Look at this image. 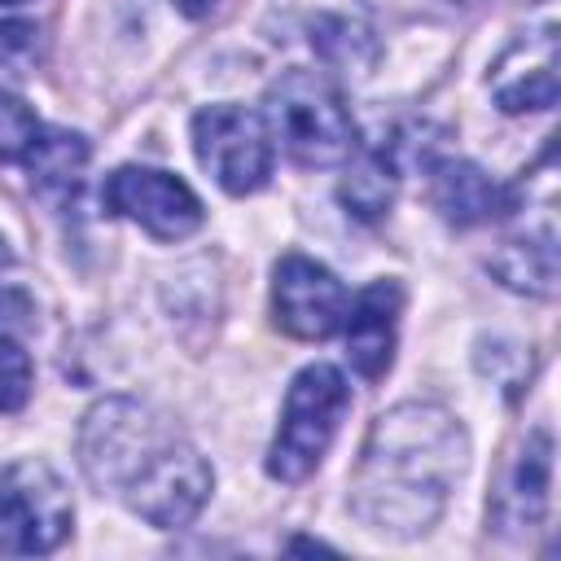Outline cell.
Returning <instances> with one entry per match:
<instances>
[{
    "mask_svg": "<svg viewBox=\"0 0 561 561\" xmlns=\"http://www.w3.org/2000/svg\"><path fill=\"white\" fill-rule=\"evenodd\" d=\"M491 96L504 114L548 110L557 101V26L526 31L500 53L491 70Z\"/></svg>",
    "mask_w": 561,
    "mask_h": 561,
    "instance_id": "obj_10",
    "label": "cell"
},
{
    "mask_svg": "<svg viewBox=\"0 0 561 561\" xmlns=\"http://www.w3.org/2000/svg\"><path fill=\"white\" fill-rule=\"evenodd\" d=\"M31 399V359L18 342L0 337V412H18Z\"/></svg>",
    "mask_w": 561,
    "mask_h": 561,
    "instance_id": "obj_18",
    "label": "cell"
},
{
    "mask_svg": "<svg viewBox=\"0 0 561 561\" xmlns=\"http://www.w3.org/2000/svg\"><path fill=\"white\" fill-rule=\"evenodd\" d=\"M548 486H552V434L535 430V434H526V443L495 495V508H491L495 526L513 530V535L535 530L548 513Z\"/></svg>",
    "mask_w": 561,
    "mask_h": 561,
    "instance_id": "obj_12",
    "label": "cell"
},
{
    "mask_svg": "<svg viewBox=\"0 0 561 561\" xmlns=\"http://www.w3.org/2000/svg\"><path fill=\"white\" fill-rule=\"evenodd\" d=\"M26 171L44 197H70L88 171V140L79 131H61V127L39 131L35 145L26 149Z\"/></svg>",
    "mask_w": 561,
    "mask_h": 561,
    "instance_id": "obj_14",
    "label": "cell"
},
{
    "mask_svg": "<svg viewBox=\"0 0 561 561\" xmlns=\"http://www.w3.org/2000/svg\"><path fill=\"white\" fill-rule=\"evenodd\" d=\"M285 26L342 75L364 79L377 66V31L359 0H285Z\"/></svg>",
    "mask_w": 561,
    "mask_h": 561,
    "instance_id": "obj_8",
    "label": "cell"
},
{
    "mask_svg": "<svg viewBox=\"0 0 561 561\" xmlns=\"http://www.w3.org/2000/svg\"><path fill=\"white\" fill-rule=\"evenodd\" d=\"M272 311L289 337L320 342L337 333L346 316V289L324 263L307 254H285L272 272Z\"/></svg>",
    "mask_w": 561,
    "mask_h": 561,
    "instance_id": "obj_9",
    "label": "cell"
},
{
    "mask_svg": "<svg viewBox=\"0 0 561 561\" xmlns=\"http://www.w3.org/2000/svg\"><path fill=\"white\" fill-rule=\"evenodd\" d=\"M491 272L517 289V294H535L548 298L557 289V232L543 228L535 237H513L500 245V254L491 259Z\"/></svg>",
    "mask_w": 561,
    "mask_h": 561,
    "instance_id": "obj_15",
    "label": "cell"
},
{
    "mask_svg": "<svg viewBox=\"0 0 561 561\" xmlns=\"http://www.w3.org/2000/svg\"><path fill=\"white\" fill-rule=\"evenodd\" d=\"M456 4H473V0H456Z\"/></svg>",
    "mask_w": 561,
    "mask_h": 561,
    "instance_id": "obj_22",
    "label": "cell"
},
{
    "mask_svg": "<svg viewBox=\"0 0 561 561\" xmlns=\"http://www.w3.org/2000/svg\"><path fill=\"white\" fill-rule=\"evenodd\" d=\"M171 4H175L180 13H188V18H206V13H210L219 0H171Z\"/></svg>",
    "mask_w": 561,
    "mask_h": 561,
    "instance_id": "obj_20",
    "label": "cell"
},
{
    "mask_svg": "<svg viewBox=\"0 0 561 561\" xmlns=\"http://www.w3.org/2000/svg\"><path fill=\"white\" fill-rule=\"evenodd\" d=\"M346 408H351V386L333 364L302 368L285 394L280 430L267 451V473L280 482H302L324 460Z\"/></svg>",
    "mask_w": 561,
    "mask_h": 561,
    "instance_id": "obj_4",
    "label": "cell"
},
{
    "mask_svg": "<svg viewBox=\"0 0 561 561\" xmlns=\"http://www.w3.org/2000/svg\"><path fill=\"white\" fill-rule=\"evenodd\" d=\"M79 465L101 495H118L158 530L188 526L215 486L206 456L175 421L127 394L88 408L79 425Z\"/></svg>",
    "mask_w": 561,
    "mask_h": 561,
    "instance_id": "obj_1",
    "label": "cell"
},
{
    "mask_svg": "<svg viewBox=\"0 0 561 561\" xmlns=\"http://www.w3.org/2000/svg\"><path fill=\"white\" fill-rule=\"evenodd\" d=\"M394 162H390V153H386V145H377V149H364L351 167H346V175H342V184H337V197L351 206V215H359V219H377V215H386V206H390V197H394Z\"/></svg>",
    "mask_w": 561,
    "mask_h": 561,
    "instance_id": "obj_16",
    "label": "cell"
},
{
    "mask_svg": "<svg viewBox=\"0 0 561 561\" xmlns=\"http://www.w3.org/2000/svg\"><path fill=\"white\" fill-rule=\"evenodd\" d=\"M465 460L469 438L447 408L399 403L368 430L351 478V513L377 535H425L443 517Z\"/></svg>",
    "mask_w": 561,
    "mask_h": 561,
    "instance_id": "obj_2",
    "label": "cell"
},
{
    "mask_svg": "<svg viewBox=\"0 0 561 561\" xmlns=\"http://www.w3.org/2000/svg\"><path fill=\"white\" fill-rule=\"evenodd\" d=\"M193 149L210 180L241 197L267 184L272 175V136L254 110L241 105H210L193 118Z\"/></svg>",
    "mask_w": 561,
    "mask_h": 561,
    "instance_id": "obj_6",
    "label": "cell"
},
{
    "mask_svg": "<svg viewBox=\"0 0 561 561\" xmlns=\"http://www.w3.org/2000/svg\"><path fill=\"white\" fill-rule=\"evenodd\" d=\"M0 4H22V0H0Z\"/></svg>",
    "mask_w": 561,
    "mask_h": 561,
    "instance_id": "obj_21",
    "label": "cell"
},
{
    "mask_svg": "<svg viewBox=\"0 0 561 561\" xmlns=\"http://www.w3.org/2000/svg\"><path fill=\"white\" fill-rule=\"evenodd\" d=\"M434 206L443 210L447 224L469 228V224H486L500 210H508L504 188L473 162H438L434 167Z\"/></svg>",
    "mask_w": 561,
    "mask_h": 561,
    "instance_id": "obj_13",
    "label": "cell"
},
{
    "mask_svg": "<svg viewBox=\"0 0 561 561\" xmlns=\"http://www.w3.org/2000/svg\"><path fill=\"white\" fill-rule=\"evenodd\" d=\"M35 136H39V123H35L31 105L22 96H13V92H0V162L26 158Z\"/></svg>",
    "mask_w": 561,
    "mask_h": 561,
    "instance_id": "obj_17",
    "label": "cell"
},
{
    "mask_svg": "<svg viewBox=\"0 0 561 561\" xmlns=\"http://www.w3.org/2000/svg\"><path fill=\"white\" fill-rule=\"evenodd\" d=\"M39 53V26L35 22H0V66L26 70Z\"/></svg>",
    "mask_w": 561,
    "mask_h": 561,
    "instance_id": "obj_19",
    "label": "cell"
},
{
    "mask_svg": "<svg viewBox=\"0 0 561 561\" xmlns=\"http://www.w3.org/2000/svg\"><path fill=\"white\" fill-rule=\"evenodd\" d=\"M101 202L105 210L140 224L158 241H180L202 224L197 193L180 175L158 171V167H118L101 184Z\"/></svg>",
    "mask_w": 561,
    "mask_h": 561,
    "instance_id": "obj_7",
    "label": "cell"
},
{
    "mask_svg": "<svg viewBox=\"0 0 561 561\" xmlns=\"http://www.w3.org/2000/svg\"><path fill=\"white\" fill-rule=\"evenodd\" d=\"M263 123L267 136H276L280 149L302 167H333L355 149L346 101L320 70L280 75L263 96Z\"/></svg>",
    "mask_w": 561,
    "mask_h": 561,
    "instance_id": "obj_3",
    "label": "cell"
},
{
    "mask_svg": "<svg viewBox=\"0 0 561 561\" xmlns=\"http://www.w3.org/2000/svg\"><path fill=\"white\" fill-rule=\"evenodd\" d=\"M399 307H403V289L394 280H373L368 289H359V298L342 316L346 320V359L364 381L386 377V368L394 359Z\"/></svg>",
    "mask_w": 561,
    "mask_h": 561,
    "instance_id": "obj_11",
    "label": "cell"
},
{
    "mask_svg": "<svg viewBox=\"0 0 561 561\" xmlns=\"http://www.w3.org/2000/svg\"><path fill=\"white\" fill-rule=\"evenodd\" d=\"M75 522L66 482L44 460H18L0 473V552H53Z\"/></svg>",
    "mask_w": 561,
    "mask_h": 561,
    "instance_id": "obj_5",
    "label": "cell"
}]
</instances>
